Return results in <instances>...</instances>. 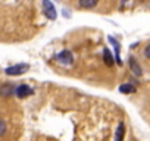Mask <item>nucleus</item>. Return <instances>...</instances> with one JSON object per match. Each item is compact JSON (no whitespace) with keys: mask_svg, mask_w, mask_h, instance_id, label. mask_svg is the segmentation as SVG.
<instances>
[{"mask_svg":"<svg viewBox=\"0 0 150 141\" xmlns=\"http://www.w3.org/2000/svg\"><path fill=\"white\" fill-rule=\"evenodd\" d=\"M28 69H30V66H28L27 63H18V65H12V66L6 68L5 72H6L8 75H11V77H18V75L25 74Z\"/></svg>","mask_w":150,"mask_h":141,"instance_id":"1","label":"nucleus"},{"mask_svg":"<svg viewBox=\"0 0 150 141\" xmlns=\"http://www.w3.org/2000/svg\"><path fill=\"white\" fill-rule=\"evenodd\" d=\"M54 59H56V62H59V63L63 65V66H69V65H72V62H74V56H72V53H71L69 50H63V51L57 53Z\"/></svg>","mask_w":150,"mask_h":141,"instance_id":"2","label":"nucleus"},{"mask_svg":"<svg viewBox=\"0 0 150 141\" xmlns=\"http://www.w3.org/2000/svg\"><path fill=\"white\" fill-rule=\"evenodd\" d=\"M43 9H44V15L50 21H54L57 18V12H56V9H54V6L50 0H43Z\"/></svg>","mask_w":150,"mask_h":141,"instance_id":"3","label":"nucleus"},{"mask_svg":"<svg viewBox=\"0 0 150 141\" xmlns=\"http://www.w3.org/2000/svg\"><path fill=\"white\" fill-rule=\"evenodd\" d=\"M13 94H16V97H19V99H25V97L33 94V88L30 85H27V84H21V85L15 87Z\"/></svg>","mask_w":150,"mask_h":141,"instance_id":"4","label":"nucleus"},{"mask_svg":"<svg viewBox=\"0 0 150 141\" xmlns=\"http://www.w3.org/2000/svg\"><path fill=\"white\" fill-rule=\"evenodd\" d=\"M128 66H129V69L132 70L134 75H137V77H141V75H143L141 66H140V63L137 62V59H135L134 56H129V59H128Z\"/></svg>","mask_w":150,"mask_h":141,"instance_id":"5","label":"nucleus"},{"mask_svg":"<svg viewBox=\"0 0 150 141\" xmlns=\"http://www.w3.org/2000/svg\"><path fill=\"white\" fill-rule=\"evenodd\" d=\"M13 90H15V85L11 84V82H6L3 85H0V96L2 97H11L13 94Z\"/></svg>","mask_w":150,"mask_h":141,"instance_id":"6","label":"nucleus"},{"mask_svg":"<svg viewBox=\"0 0 150 141\" xmlns=\"http://www.w3.org/2000/svg\"><path fill=\"white\" fill-rule=\"evenodd\" d=\"M99 3V0H78V6L83 9H93Z\"/></svg>","mask_w":150,"mask_h":141,"instance_id":"7","label":"nucleus"},{"mask_svg":"<svg viewBox=\"0 0 150 141\" xmlns=\"http://www.w3.org/2000/svg\"><path fill=\"white\" fill-rule=\"evenodd\" d=\"M124 135H125V125L124 122H119L115 132V141H124Z\"/></svg>","mask_w":150,"mask_h":141,"instance_id":"8","label":"nucleus"},{"mask_svg":"<svg viewBox=\"0 0 150 141\" xmlns=\"http://www.w3.org/2000/svg\"><path fill=\"white\" fill-rule=\"evenodd\" d=\"M108 40H109V43H112V44L115 46V51H116L115 60H116V63H118V65H122V60H121V57H119V43H118L113 37H108Z\"/></svg>","mask_w":150,"mask_h":141,"instance_id":"9","label":"nucleus"},{"mask_svg":"<svg viewBox=\"0 0 150 141\" xmlns=\"http://www.w3.org/2000/svg\"><path fill=\"white\" fill-rule=\"evenodd\" d=\"M119 91L122 94H132V93H135V87L132 84H124L119 87Z\"/></svg>","mask_w":150,"mask_h":141,"instance_id":"10","label":"nucleus"},{"mask_svg":"<svg viewBox=\"0 0 150 141\" xmlns=\"http://www.w3.org/2000/svg\"><path fill=\"white\" fill-rule=\"evenodd\" d=\"M103 56H105V62H106L108 66H112V65L115 63V59H113V56L110 54L109 49H103Z\"/></svg>","mask_w":150,"mask_h":141,"instance_id":"11","label":"nucleus"},{"mask_svg":"<svg viewBox=\"0 0 150 141\" xmlns=\"http://www.w3.org/2000/svg\"><path fill=\"white\" fill-rule=\"evenodd\" d=\"M5 132H6V123L3 119H0V137L5 135Z\"/></svg>","mask_w":150,"mask_h":141,"instance_id":"12","label":"nucleus"},{"mask_svg":"<svg viewBox=\"0 0 150 141\" xmlns=\"http://www.w3.org/2000/svg\"><path fill=\"white\" fill-rule=\"evenodd\" d=\"M144 57H146V59L150 57V46H146V47H144Z\"/></svg>","mask_w":150,"mask_h":141,"instance_id":"13","label":"nucleus"},{"mask_svg":"<svg viewBox=\"0 0 150 141\" xmlns=\"http://www.w3.org/2000/svg\"><path fill=\"white\" fill-rule=\"evenodd\" d=\"M63 16H65V18H69V16H71L69 11H63Z\"/></svg>","mask_w":150,"mask_h":141,"instance_id":"14","label":"nucleus"}]
</instances>
